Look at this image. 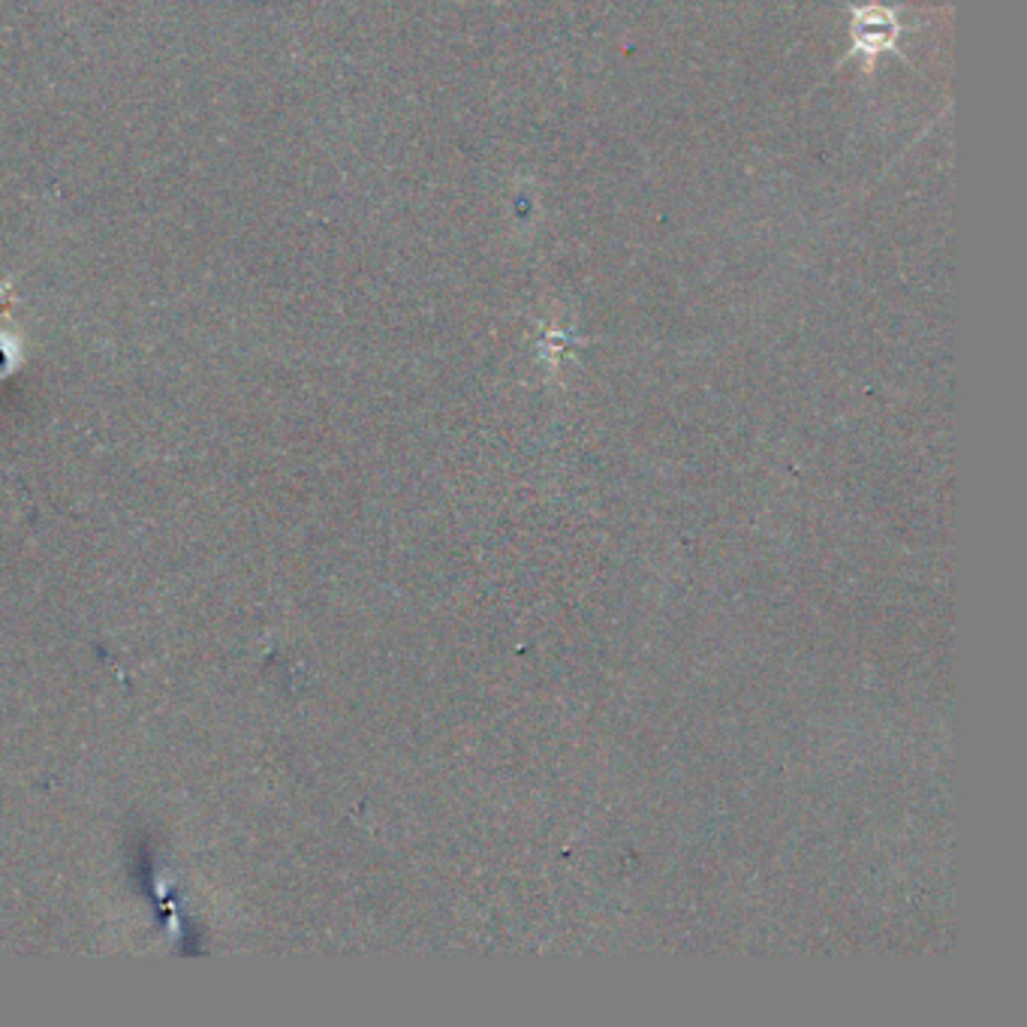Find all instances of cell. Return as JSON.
I'll return each mask as SVG.
<instances>
[{
  "label": "cell",
  "instance_id": "1",
  "mask_svg": "<svg viewBox=\"0 0 1027 1027\" xmlns=\"http://www.w3.org/2000/svg\"><path fill=\"white\" fill-rule=\"evenodd\" d=\"M895 34H898V25L886 10H865L855 22V39L862 49H867V55H877L880 49L892 46Z\"/></svg>",
  "mask_w": 1027,
  "mask_h": 1027
}]
</instances>
